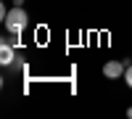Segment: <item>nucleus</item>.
Segmentation results:
<instances>
[{
  "mask_svg": "<svg viewBox=\"0 0 132 119\" xmlns=\"http://www.w3.org/2000/svg\"><path fill=\"white\" fill-rule=\"evenodd\" d=\"M3 19H5L8 32H13V35H21V29H24L27 21H29V16H27L24 8H13V11H11V13H5Z\"/></svg>",
  "mask_w": 132,
  "mask_h": 119,
  "instance_id": "nucleus-1",
  "label": "nucleus"
},
{
  "mask_svg": "<svg viewBox=\"0 0 132 119\" xmlns=\"http://www.w3.org/2000/svg\"><path fill=\"white\" fill-rule=\"evenodd\" d=\"M122 64H119V61H108L106 64V66H103V74H106V77L108 80H116V77H122Z\"/></svg>",
  "mask_w": 132,
  "mask_h": 119,
  "instance_id": "nucleus-2",
  "label": "nucleus"
},
{
  "mask_svg": "<svg viewBox=\"0 0 132 119\" xmlns=\"http://www.w3.org/2000/svg\"><path fill=\"white\" fill-rule=\"evenodd\" d=\"M0 61H3V64H11V61H13V48H11L8 42L0 45Z\"/></svg>",
  "mask_w": 132,
  "mask_h": 119,
  "instance_id": "nucleus-3",
  "label": "nucleus"
},
{
  "mask_svg": "<svg viewBox=\"0 0 132 119\" xmlns=\"http://www.w3.org/2000/svg\"><path fill=\"white\" fill-rule=\"evenodd\" d=\"M124 82L132 88V66H127V69H124Z\"/></svg>",
  "mask_w": 132,
  "mask_h": 119,
  "instance_id": "nucleus-4",
  "label": "nucleus"
}]
</instances>
